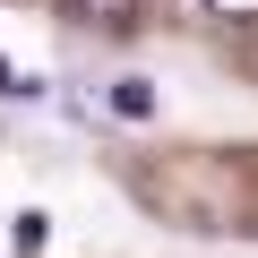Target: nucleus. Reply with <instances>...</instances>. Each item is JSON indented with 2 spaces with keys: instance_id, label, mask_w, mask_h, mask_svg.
<instances>
[{
  "instance_id": "1",
  "label": "nucleus",
  "mask_w": 258,
  "mask_h": 258,
  "mask_svg": "<svg viewBox=\"0 0 258 258\" xmlns=\"http://www.w3.org/2000/svg\"><path fill=\"white\" fill-rule=\"evenodd\" d=\"M9 249H18V258H43V249H52V215H43V207H18V215H9Z\"/></svg>"
},
{
  "instance_id": "2",
  "label": "nucleus",
  "mask_w": 258,
  "mask_h": 258,
  "mask_svg": "<svg viewBox=\"0 0 258 258\" xmlns=\"http://www.w3.org/2000/svg\"><path fill=\"white\" fill-rule=\"evenodd\" d=\"M112 112L120 120H155V78H112Z\"/></svg>"
},
{
  "instance_id": "3",
  "label": "nucleus",
  "mask_w": 258,
  "mask_h": 258,
  "mask_svg": "<svg viewBox=\"0 0 258 258\" xmlns=\"http://www.w3.org/2000/svg\"><path fill=\"white\" fill-rule=\"evenodd\" d=\"M0 95H9V103H35V95H43V78H18L9 60H0Z\"/></svg>"
},
{
  "instance_id": "4",
  "label": "nucleus",
  "mask_w": 258,
  "mask_h": 258,
  "mask_svg": "<svg viewBox=\"0 0 258 258\" xmlns=\"http://www.w3.org/2000/svg\"><path fill=\"white\" fill-rule=\"evenodd\" d=\"M86 18H103V26H129V9H138V0H78Z\"/></svg>"
},
{
  "instance_id": "5",
  "label": "nucleus",
  "mask_w": 258,
  "mask_h": 258,
  "mask_svg": "<svg viewBox=\"0 0 258 258\" xmlns=\"http://www.w3.org/2000/svg\"><path fill=\"white\" fill-rule=\"evenodd\" d=\"M215 18H258V0H207Z\"/></svg>"
}]
</instances>
